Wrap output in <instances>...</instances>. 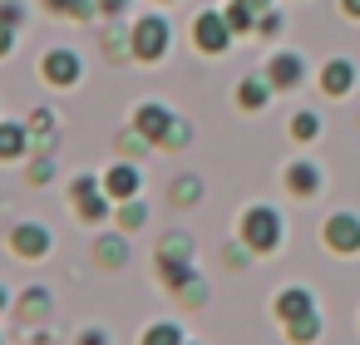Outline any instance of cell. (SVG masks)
<instances>
[{"mask_svg":"<svg viewBox=\"0 0 360 345\" xmlns=\"http://www.w3.org/2000/svg\"><path fill=\"white\" fill-rule=\"evenodd\" d=\"M11 252H15L20 261H40V256H50V232H45L40 222L15 227V232H11Z\"/></svg>","mask_w":360,"mask_h":345,"instance_id":"cell-8","label":"cell"},{"mask_svg":"<svg viewBox=\"0 0 360 345\" xmlns=\"http://www.w3.org/2000/svg\"><path fill=\"white\" fill-rule=\"evenodd\" d=\"M50 173H55V163H50V158H35V168H30V183H50Z\"/></svg>","mask_w":360,"mask_h":345,"instance_id":"cell-31","label":"cell"},{"mask_svg":"<svg viewBox=\"0 0 360 345\" xmlns=\"http://www.w3.org/2000/svg\"><path fill=\"white\" fill-rule=\"evenodd\" d=\"M281 330H286L291 345H316V340H321V315L311 311V315H301V320H286Z\"/></svg>","mask_w":360,"mask_h":345,"instance_id":"cell-18","label":"cell"},{"mask_svg":"<svg viewBox=\"0 0 360 345\" xmlns=\"http://www.w3.org/2000/svg\"><path fill=\"white\" fill-rule=\"evenodd\" d=\"M94 261L104 266V271H119L124 261H129V242H124V232L114 227V232H104L99 242H94Z\"/></svg>","mask_w":360,"mask_h":345,"instance_id":"cell-12","label":"cell"},{"mask_svg":"<svg viewBox=\"0 0 360 345\" xmlns=\"http://www.w3.org/2000/svg\"><path fill=\"white\" fill-rule=\"evenodd\" d=\"M266 99H271V79H266V74L242 79V89H237V104H242V109H262Z\"/></svg>","mask_w":360,"mask_h":345,"instance_id":"cell-17","label":"cell"},{"mask_svg":"<svg viewBox=\"0 0 360 345\" xmlns=\"http://www.w3.org/2000/svg\"><path fill=\"white\" fill-rule=\"evenodd\" d=\"M139 345H183V325H178V320H153V325L139 335Z\"/></svg>","mask_w":360,"mask_h":345,"instance_id":"cell-20","label":"cell"},{"mask_svg":"<svg viewBox=\"0 0 360 345\" xmlns=\"http://www.w3.org/2000/svg\"><path fill=\"white\" fill-rule=\"evenodd\" d=\"M321 232H326V247L330 252H340V256H355L360 252V217L355 212H330Z\"/></svg>","mask_w":360,"mask_h":345,"instance_id":"cell-4","label":"cell"},{"mask_svg":"<svg viewBox=\"0 0 360 345\" xmlns=\"http://www.w3.org/2000/svg\"><path fill=\"white\" fill-rule=\"evenodd\" d=\"M6 311H11V291H6V286H0V315H6Z\"/></svg>","mask_w":360,"mask_h":345,"instance_id":"cell-36","label":"cell"},{"mask_svg":"<svg viewBox=\"0 0 360 345\" xmlns=\"http://www.w3.org/2000/svg\"><path fill=\"white\" fill-rule=\"evenodd\" d=\"M70 202H75V212H79L84 222H104V217H109V193H104L99 178H75Z\"/></svg>","mask_w":360,"mask_h":345,"instance_id":"cell-3","label":"cell"},{"mask_svg":"<svg viewBox=\"0 0 360 345\" xmlns=\"http://www.w3.org/2000/svg\"><path fill=\"white\" fill-rule=\"evenodd\" d=\"M158 266H193V237L173 232L158 242Z\"/></svg>","mask_w":360,"mask_h":345,"instance_id":"cell-15","label":"cell"},{"mask_svg":"<svg viewBox=\"0 0 360 345\" xmlns=\"http://www.w3.org/2000/svg\"><path fill=\"white\" fill-rule=\"evenodd\" d=\"M257 30H262V35H271V30H281V15H271V11H266V15L257 20Z\"/></svg>","mask_w":360,"mask_h":345,"instance_id":"cell-34","label":"cell"},{"mask_svg":"<svg viewBox=\"0 0 360 345\" xmlns=\"http://www.w3.org/2000/svg\"><path fill=\"white\" fill-rule=\"evenodd\" d=\"M40 74H45V84H55V89L79 84V55H70V50H50L45 65H40Z\"/></svg>","mask_w":360,"mask_h":345,"instance_id":"cell-9","label":"cell"},{"mask_svg":"<svg viewBox=\"0 0 360 345\" xmlns=\"http://www.w3.org/2000/svg\"><path fill=\"white\" fill-rule=\"evenodd\" d=\"M247 6H252V11H266V6H271V0H247Z\"/></svg>","mask_w":360,"mask_h":345,"instance_id":"cell-37","label":"cell"},{"mask_svg":"<svg viewBox=\"0 0 360 345\" xmlns=\"http://www.w3.org/2000/svg\"><path fill=\"white\" fill-rule=\"evenodd\" d=\"M45 6L55 11V15H70V20H89L99 6H94V0H45Z\"/></svg>","mask_w":360,"mask_h":345,"instance_id":"cell-23","label":"cell"},{"mask_svg":"<svg viewBox=\"0 0 360 345\" xmlns=\"http://www.w3.org/2000/svg\"><path fill=\"white\" fill-rule=\"evenodd\" d=\"M198 50L202 55H222L227 50V40H232V25H227V15H217V11H207V15H198Z\"/></svg>","mask_w":360,"mask_h":345,"instance_id":"cell-6","label":"cell"},{"mask_svg":"<svg viewBox=\"0 0 360 345\" xmlns=\"http://www.w3.org/2000/svg\"><path fill=\"white\" fill-rule=\"evenodd\" d=\"M183 345H198V340H183Z\"/></svg>","mask_w":360,"mask_h":345,"instance_id":"cell-38","label":"cell"},{"mask_svg":"<svg viewBox=\"0 0 360 345\" xmlns=\"http://www.w3.org/2000/svg\"><path fill=\"white\" fill-rule=\"evenodd\" d=\"M25 134H30V148H40V153H45V148H50V138H55V114H50V109H35V119H30V129H25Z\"/></svg>","mask_w":360,"mask_h":345,"instance_id":"cell-21","label":"cell"},{"mask_svg":"<svg viewBox=\"0 0 360 345\" xmlns=\"http://www.w3.org/2000/svg\"><path fill=\"white\" fill-rule=\"evenodd\" d=\"M50 311H55V296H50L45 286H30V291H20V301H15V315H20L25 325L50 320Z\"/></svg>","mask_w":360,"mask_h":345,"instance_id":"cell-11","label":"cell"},{"mask_svg":"<svg viewBox=\"0 0 360 345\" xmlns=\"http://www.w3.org/2000/svg\"><path fill=\"white\" fill-rule=\"evenodd\" d=\"M316 311V296L306 291V286H281L276 296H271V315L286 325V320H301V315H311Z\"/></svg>","mask_w":360,"mask_h":345,"instance_id":"cell-5","label":"cell"},{"mask_svg":"<svg viewBox=\"0 0 360 345\" xmlns=\"http://www.w3.org/2000/svg\"><path fill=\"white\" fill-rule=\"evenodd\" d=\"M301 60L296 55H276L271 65H266V79H271V89H291V84H301Z\"/></svg>","mask_w":360,"mask_h":345,"instance_id":"cell-16","label":"cell"},{"mask_svg":"<svg viewBox=\"0 0 360 345\" xmlns=\"http://www.w3.org/2000/svg\"><path fill=\"white\" fill-rule=\"evenodd\" d=\"M198 197H202V183H198V178H178V183H173V202H178V207H193Z\"/></svg>","mask_w":360,"mask_h":345,"instance_id":"cell-27","label":"cell"},{"mask_svg":"<svg viewBox=\"0 0 360 345\" xmlns=\"http://www.w3.org/2000/svg\"><path fill=\"white\" fill-rule=\"evenodd\" d=\"M148 222V207L139 202V197H129V202H119V232H139Z\"/></svg>","mask_w":360,"mask_h":345,"instance_id":"cell-22","label":"cell"},{"mask_svg":"<svg viewBox=\"0 0 360 345\" xmlns=\"http://www.w3.org/2000/svg\"><path fill=\"white\" fill-rule=\"evenodd\" d=\"M99 183H104L109 202H129V197H139V168H134V163H114Z\"/></svg>","mask_w":360,"mask_h":345,"instance_id":"cell-10","label":"cell"},{"mask_svg":"<svg viewBox=\"0 0 360 345\" xmlns=\"http://www.w3.org/2000/svg\"><path fill=\"white\" fill-rule=\"evenodd\" d=\"M237 242H242L247 252H257V256H271V252L281 247V212L266 207V202L247 207L242 222H237Z\"/></svg>","mask_w":360,"mask_h":345,"instance_id":"cell-1","label":"cell"},{"mask_svg":"<svg viewBox=\"0 0 360 345\" xmlns=\"http://www.w3.org/2000/svg\"><path fill=\"white\" fill-rule=\"evenodd\" d=\"M129 50H134V60L158 65V60L168 55V20H163V15H143V20L129 30Z\"/></svg>","mask_w":360,"mask_h":345,"instance_id":"cell-2","label":"cell"},{"mask_svg":"<svg viewBox=\"0 0 360 345\" xmlns=\"http://www.w3.org/2000/svg\"><path fill=\"white\" fill-rule=\"evenodd\" d=\"M340 11H345L350 20H360V0H340Z\"/></svg>","mask_w":360,"mask_h":345,"instance_id":"cell-35","label":"cell"},{"mask_svg":"<svg viewBox=\"0 0 360 345\" xmlns=\"http://www.w3.org/2000/svg\"><path fill=\"white\" fill-rule=\"evenodd\" d=\"M316 134H321V119H316L311 109H301V114L291 119V138H301V143H311Z\"/></svg>","mask_w":360,"mask_h":345,"instance_id":"cell-26","label":"cell"},{"mask_svg":"<svg viewBox=\"0 0 360 345\" xmlns=\"http://www.w3.org/2000/svg\"><path fill=\"white\" fill-rule=\"evenodd\" d=\"M173 124H178V119L168 114V104H139V109H134V129H139L148 143H163Z\"/></svg>","mask_w":360,"mask_h":345,"instance_id":"cell-7","label":"cell"},{"mask_svg":"<svg viewBox=\"0 0 360 345\" xmlns=\"http://www.w3.org/2000/svg\"><path fill=\"white\" fill-rule=\"evenodd\" d=\"M188 138H193V129H188V124H173V129H168V138H163V148H183Z\"/></svg>","mask_w":360,"mask_h":345,"instance_id":"cell-29","label":"cell"},{"mask_svg":"<svg viewBox=\"0 0 360 345\" xmlns=\"http://www.w3.org/2000/svg\"><path fill=\"white\" fill-rule=\"evenodd\" d=\"M321 89H326L330 99L350 94V89H355V65H350V60H330V65L321 70Z\"/></svg>","mask_w":360,"mask_h":345,"instance_id":"cell-13","label":"cell"},{"mask_svg":"<svg viewBox=\"0 0 360 345\" xmlns=\"http://www.w3.org/2000/svg\"><path fill=\"white\" fill-rule=\"evenodd\" d=\"M173 296H178L188 311H198V306H207V281H202V276H193V281H188V286H178Z\"/></svg>","mask_w":360,"mask_h":345,"instance_id":"cell-25","label":"cell"},{"mask_svg":"<svg viewBox=\"0 0 360 345\" xmlns=\"http://www.w3.org/2000/svg\"><path fill=\"white\" fill-rule=\"evenodd\" d=\"M75 345H109V330H104V325H84V330L75 335Z\"/></svg>","mask_w":360,"mask_h":345,"instance_id":"cell-28","label":"cell"},{"mask_svg":"<svg viewBox=\"0 0 360 345\" xmlns=\"http://www.w3.org/2000/svg\"><path fill=\"white\" fill-rule=\"evenodd\" d=\"M25 143H30V134H25L20 124H0V163L20 158V153H25Z\"/></svg>","mask_w":360,"mask_h":345,"instance_id":"cell-19","label":"cell"},{"mask_svg":"<svg viewBox=\"0 0 360 345\" xmlns=\"http://www.w3.org/2000/svg\"><path fill=\"white\" fill-rule=\"evenodd\" d=\"M227 25H232L237 35H247V30L257 25V11L247 6V0H232V6H227Z\"/></svg>","mask_w":360,"mask_h":345,"instance_id":"cell-24","label":"cell"},{"mask_svg":"<svg viewBox=\"0 0 360 345\" xmlns=\"http://www.w3.org/2000/svg\"><path fill=\"white\" fill-rule=\"evenodd\" d=\"M15 50V25H6V20H0V60H6Z\"/></svg>","mask_w":360,"mask_h":345,"instance_id":"cell-30","label":"cell"},{"mask_svg":"<svg viewBox=\"0 0 360 345\" xmlns=\"http://www.w3.org/2000/svg\"><path fill=\"white\" fill-rule=\"evenodd\" d=\"M0 20H6V25H20V20H25V11L15 6V0H6V6H0Z\"/></svg>","mask_w":360,"mask_h":345,"instance_id":"cell-32","label":"cell"},{"mask_svg":"<svg viewBox=\"0 0 360 345\" xmlns=\"http://www.w3.org/2000/svg\"><path fill=\"white\" fill-rule=\"evenodd\" d=\"M286 193L291 197H316L321 193V168L316 163H291L286 168Z\"/></svg>","mask_w":360,"mask_h":345,"instance_id":"cell-14","label":"cell"},{"mask_svg":"<svg viewBox=\"0 0 360 345\" xmlns=\"http://www.w3.org/2000/svg\"><path fill=\"white\" fill-rule=\"evenodd\" d=\"M94 6H99V15H124L129 0H94Z\"/></svg>","mask_w":360,"mask_h":345,"instance_id":"cell-33","label":"cell"}]
</instances>
